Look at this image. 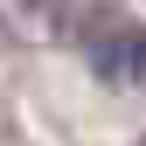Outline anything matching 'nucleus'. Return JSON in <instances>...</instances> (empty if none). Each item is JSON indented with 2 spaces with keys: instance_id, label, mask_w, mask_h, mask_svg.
<instances>
[{
  "instance_id": "nucleus-1",
  "label": "nucleus",
  "mask_w": 146,
  "mask_h": 146,
  "mask_svg": "<svg viewBox=\"0 0 146 146\" xmlns=\"http://www.w3.org/2000/svg\"><path fill=\"white\" fill-rule=\"evenodd\" d=\"M84 56L104 84H132V77H146V28L132 14L98 7V14H84Z\"/></svg>"
},
{
  "instance_id": "nucleus-2",
  "label": "nucleus",
  "mask_w": 146,
  "mask_h": 146,
  "mask_svg": "<svg viewBox=\"0 0 146 146\" xmlns=\"http://www.w3.org/2000/svg\"><path fill=\"white\" fill-rule=\"evenodd\" d=\"M21 7H49V0H21Z\"/></svg>"
}]
</instances>
